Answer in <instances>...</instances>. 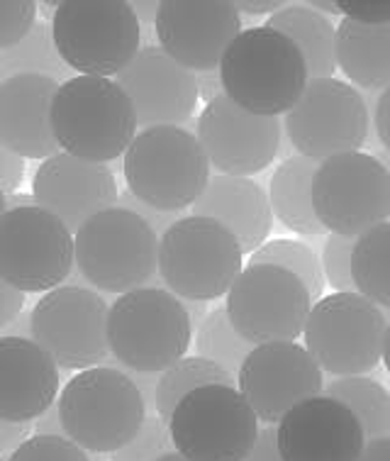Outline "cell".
<instances>
[{"label": "cell", "mask_w": 390, "mask_h": 461, "mask_svg": "<svg viewBox=\"0 0 390 461\" xmlns=\"http://www.w3.org/2000/svg\"><path fill=\"white\" fill-rule=\"evenodd\" d=\"M110 305L91 288L59 285L32 308V339L59 369L86 371L108 361Z\"/></svg>", "instance_id": "15"}, {"label": "cell", "mask_w": 390, "mask_h": 461, "mask_svg": "<svg viewBox=\"0 0 390 461\" xmlns=\"http://www.w3.org/2000/svg\"><path fill=\"white\" fill-rule=\"evenodd\" d=\"M313 295L291 271L268 264H249L227 294V315L234 330L254 347L295 342L305 332Z\"/></svg>", "instance_id": "13"}, {"label": "cell", "mask_w": 390, "mask_h": 461, "mask_svg": "<svg viewBox=\"0 0 390 461\" xmlns=\"http://www.w3.org/2000/svg\"><path fill=\"white\" fill-rule=\"evenodd\" d=\"M23 311H25V294L13 288L5 278H0V330L13 322Z\"/></svg>", "instance_id": "41"}, {"label": "cell", "mask_w": 390, "mask_h": 461, "mask_svg": "<svg viewBox=\"0 0 390 461\" xmlns=\"http://www.w3.org/2000/svg\"><path fill=\"white\" fill-rule=\"evenodd\" d=\"M0 337H17V339H32V311H23L13 322L0 330Z\"/></svg>", "instance_id": "48"}, {"label": "cell", "mask_w": 390, "mask_h": 461, "mask_svg": "<svg viewBox=\"0 0 390 461\" xmlns=\"http://www.w3.org/2000/svg\"><path fill=\"white\" fill-rule=\"evenodd\" d=\"M59 81L50 76L20 74L0 84V144L23 159H50L59 154L51 132V103Z\"/></svg>", "instance_id": "23"}, {"label": "cell", "mask_w": 390, "mask_h": 461, "mask_svg": "<svg viewBox=\"0 0 390 461\" xmlns=\"http://www.w3.org/2000/svg\"><path fill=\"white\" fill-rule=\"evenodd\" d=\"M315 159H307L303 154H291L276 167L271 185H268V201L274 218H278L283 227L291 232L305 237H317L327 232L317 220L313 205V181L317 174Z\"/></svg>", "instance_id": "26"}, {"label": "cell", "mask_w": 390, "mask_h": 461, "mask_svg": "<svg viewBox=\"0 0 390 461\" xmlns=\"http://www.w3.org/2000/svg\"><path fill=\"white\" fill-rule=\"evenodd\" d=\"M383 364L390 374V320H388V330H385V342H383Z\"/></svg>", "instance_id": "54"}, {"label": "cell", "mask_w": 390, "mask_h": 461, "mask_svg": "<svg viewBox=\"0 0 390 461\" xmlns=\"http://www.w3.org/2000/svg\"><path fill=\"white\" fill-rule=\"evenodd\" d=\"M32 195L40 208L57 215L74 235L84 222L115 208L120 201L117 181L105 164L78 159L67 151L40 164L32 178Z\"/></svg>", "instance_id": "21"}, {"label": "cell", "mask_w": 390, "mask_h": 461, "mask_svg": "<svg viewBox=\"0 0 390 461\" xmlns=\"http://www.w3.org/2000/svg\"><path fill=\"white\" fill-rule=\"evenodd\" d=\"M234 386L237 378L224 371L222 366H217L210 359L203 357H183L181 361H176L174 366H168L167 371L159 374L157 393H154V412L168 425V420L174 415L176 405L193 391H198L203 386Z\"/></svg>", "instance_id": "29"}, {"label": "cell", "mask_w": 390, "mask_h": 461, "mask_svg": "<svg viewBox=\"0 0 390 461\" xmlns=\"http://www.w3.org/2000/svg\"><path fill=\"white\" fill-rule=\"evenodd\" d=\"M0 461H3V456H0Z\"/></svg>", "instance_id": "58"}, {"label": "cell", "mask_w": 390, "mask_h": 461, "mask_svg": "<svg viewBox=\"0 0 390 461\" xmlns=\"http://www.w3.org/2000/svg\"><path fill=\"white\" fill-rule=\"evenodd\" d=\"M388 318L361 294L322 295L305 322V349L330 376H366L383 361Z\"/></svg>", "instance_id": "9"}, {"label": "cell", "mask_w": 390, "mask_h": 461, "mask_svg": "<svg viewBox=\"0 0 390 461\" xmlns=\"http://www.w3.org/2000/svg\"><path fill=\"white\" fill-rule=\"evenodd\" d=\"M5 205H8V210H17V208H30V205H37V201H34V195L10 194L5 195Z\"/></svg>", "instance_id": "53"}, {"label": "cell", "mask_w": 390, "mask_h": 461, "mask_svg": "<svg viewBox=\"0 0 390 461\" xmlns=\"http://www.w3.org/2000/svg\"><path fill=\"white\" fill-rule=\"evenodd\" d=\"M324 395L337 398L354 412L364 428L366 442L390 437V393L376 378L340 376L324 386Z\"/></svg>", "instance_id": "28"}, {"label": "cell", "mask_w": 390, "mask_h": 461, "mask_svg": "<svg viewBox=\"0 0 390 461\" xmlns=\"http://www.w3.org/2000/svg\"><path fill=\"white\" fill-rule=\"evenodd\" d=\"M34 0H0V51L10 50L25 40L37 25Z\"/></svg>", "instance_id": "37"}, {"label": "cell", "mask_w": 390, "mask_h": 461, "mask_svg": "<svg viewBox=\"0 0 390 461\" xmlns=\"http://www.w3.org/2000/svg\"><path fill=\"white\" fill-rule=\"evenodd\" d=\"M244 461H283L276 447V425H266L258 432V439L251 454Z\"/></svg>", "instance_id": "44"}, {"label": "cell", "mask_w": 390, "mask_h": 461, "mask_svg": "<svg viewBox=\"0 0 390 461\" xmlns=\"http://www.w3.org/2000/svg\"><path fill=\"white\" fill-rule=\"evenodd\" d=\"M249 264H268V267L291 271L293 276H298L305 284L313 301L317 303L322 298L324 284H327L322 274V261L317 259V254L307 244L295 242V240H271L251 254Z\"/></svg>", "instance_id": "33"}, {"label": "cell", "mask_w": 390, "mask_h": 461, "mask_svg": "<svg viewBox=\"0 0 390 461\" xmlns=\"http://www.w3.org/2000/svg\"><path fill=\"white\" fill-rule=\"evenodd\" d=\"M59 364L34 339L0 337V420L34 425L59 401Z\"/></svg>", "instance_id": "22"}, {"label": "cell", "mask_w": 390, "mask_h": 461, "mask_svg": "<svg viewBox=\"0 0 390 461\" xmlns=\"http://www.w3.org/2000/svg\"><path fill=\"white\" fill-rule=\"evenodd\" d=\"M171 452H176V449L168 425L159 418L157 412H150L137 437L130 445L110 454V461H157Z\"/></svg>", "instance_id": "34"}, {"label": "cell", "mask_w": 390, "mask_h": 461, "mask_svg": "<svg viewBox=\"0 0 390 461\" xmlns=\"http://www.w3.org/2000/svg\"><path fill=\"white\" fill-rule=\"evenodd\" d=\"M240 15H276L283 8L281 0H237Z\"/></svg>", "instance_id": "47"}, {"label": "cell", "mask_w": 390, "mask_h": 461, "mask_svg": "<svg viewBox=\"0 0 390 461\" xmlns=\"http://www.w3.org/2000/svg\"><path fill=\"white\" fill-rule=\"evenodd\" d=\"M313 205L327 232L361 237L390 218V171L366 151H349L317 167Z\"/></svg>", "instance_id": "12"}, {"label": "cell", "mask_w": 390, "mask_h": 461, "mask_svg": "<svg viewBox=\"0 0 390 461\" xmlns=\"http://www.w3.org/2000/svg\"><path fill=\"white\" fill-rule=\"evenodd\" d=\"M337 67L354 88L385 91L390 86V23L364 25L341 17L337 27Z\"/></svg>", "instance_id": "25"}, {"label": "cell", "mask_w": 390, "mask_h": 461, "mask_svg": "<svg viewBox=\"0 0 390 461\" xmlns=\"http://www.w3.org/2000/svg\"><path fill=\"white\" fill-rule=\"evenodd\" d=\"M224 95L261 118L288 115L310 84L307 64L295 44L271 27H249L220 61Z\"/></svg>", "instance_id": "1"}, {"label": "cell", "mask_w": 390, "mask_h": 461, "mask_svg": "<svg viewBox=\"0 0 390 461\" xmlns=\"http://www.w3.org/2000/svg\"><path fill=\"white\" fill-rule=\"evenodd\" d=\"M5 212H8V205H5V194L0 191V218H3Z\"/></svg>", "instance_id": "56"}, {"label": "cell", "mask_w": 390, "mask_h": 461, "mask_svg": "<svg viewBox=\"0 0 390 461\" xmlns=\"http://www.w3.org/2000/svg\"><path fill=\"white\" fill-rule=\"evenodd\" d=\"M341 15L364 25H388L390 0H340Z\"/></svg>", "instance_id": "38"}, {"label": "cell", "mask_w": 390, "mask_h": 461, "mask_svg": "<svg viewBox=\"0 0 390 461\" xmlns=\"http://www.w3.org/2000/svg\"><path fill=\"white\" fill-rule=\"evenodd\" d=\"M322 374L305 347L295 342H268L251 349L241 364L237 384L258 422L278 425L295 405L324 393Z\"/></svg>", "instance_id": "16"}, {"label": "cell", "mask_w": 390, "mask_h": 461, "mask_svg": "<svg viewBox=\"0 0 390 461\" xmlns=\"http://www.w3.org/2000/svg\"><path fill=\"white\" fill-rule=\"evenodd\" d=\"M358 461H390V437H381L374 442H366Z\"/></svg>", "instance_id": "49"}, {"label": "cell", "mask_w": 390, "mask_h": 461, "mask_svg": "<svg viewBox=\"0 0 390 461\" xmlns=\"http://www.w3.org/2000/svg\"><path fill=\"white\" fill-rule=\"evenodd\" d=\"M198 76V93L200 98L208 103H213L215 98L224 95V86H222V74L220 68H213V71H205V74H195Z\"/></svg>", "instance_id": "45"}, {"label": "cell", "mask_w": 390, "mask_h": 461, "mask_svg": "<svg viewBox=\"0 0 390 461\" xmlns=\"http://www.w3.org/2000/svg\"><path fill=\"white\" fill-rule=\"evenodd\" d=\"M117 205H120V208L132 210V212H137L140 218L147 220V222L151 225V230H154L157 235H164L168 227L174 225V222H178L181 218H186L183 212H164V210L151 208V205H147V203H141L140 198H134L130 191H122V194H120V201H117Z\"/></svg>", "instance_id": "39"}, {"label": "cell", "mask_w": 390, "mask_h": 461, "mask_svg": "<svg viewBox=\"0 0 390 461\" xmlns=\"http://www.w3.org/2000/svg\"><path fill=\"white\" fill-rule=\"evenodd\" d=\"M25 176V159L0 144V191L10 195Z\"/></svg>", "instance_id": "40"}, {"label": "cell", "mask_w": 390, "mask_h": 461, "mask_svg": "<svg viewBox=\"0 0 390 461\" xmlns=\"http://www.w3.org/2000/svg\"><path fill=\"white\" fill-rule=\"evenodd\" d=\"M50 25L59 57L78 76H117L141 50V23L127 0H61Z\"/></svg>", "instance_id": "6"}, {"label": "cell", "mask_w": 390, "mask_h": 461, "mask_svg": "<svg viewBox=\"0 0 390 461\" xmlns=\"http://www.w3.org/2000/svg\"><path fill=\"white\" fill-rule=\"evenodd\" d=\"M34 435L67 437V432H64V425H61V415H59L57 405H51L50 411L44 412L42 418L34 422Z\"/></svg>", "instance_id": "46"}, {"label": "cell", "mask_w": 390, "mask_h": 461, "mask_svg": "<svg viewBox=\"0 0 390 461\" xmlns=\"http://www.w3.org/2000/svg\"><path fill=\"white\" fill-rule=\"evenodd\" d=\"M0 84H3V74H0Z\"/></svg>", "instance_id": "57"}, {"label": "cell", "mask_w": 390, "mask_h": 461, "mask_svg": "<svg viewBox=\"0 0 390 461\" xmlns=\"http://www.w3.org/2000/svg\"><path fill=\"white\" fill-rule=\"evenodd\" d=\"M354 237H341V235H327L322 249V274L324 281L332 285L334 294H354L357 284L351 276V254H354Z\"/></svg>", "instance_id": "35"}, {"label": "cell", "mask_w": 390, "mask_h": 461, "mask_svg": "<svg viewBox=\"0 0 390 461\" xmlns=\"http://www.w3.org/2000/svg\"><path fill=\"white\" fill-rule=\"evenodd\" d=\"M191 339V315L167 288L144 285L117 295L110 305V357L127 369L161 374L186 357Z\"/></svg>", "instance_id": "4"}, {"label": "cell", "mask_w": 390, "mask_h": 461, "mask_svg": "<svg viewBox=\"0 0 390 461\" xmlns=\"http://www.w3.org/2000/svg\"><path fill=\"white\" fill-rule=\"evenodd\" d=\"M0 74H3V78L20 74L50 76L59 84L74 78V76H68L71 68L59 57L57 44L51 37V25H47V23H37L23 42L0 51Z\"/></svg>", "instance_id": "31"}, {"label": "cell", "mask_w": 390, "mask_h": 461, "mask_svg": "<svg viewBox=\"0 0 390 461\" xmlns=\"http://www.w3.org/2000/svg\"><path fill=\"white\" fill-rule=\"evenodd\" d=\"M374 125L376 134H378V140H381L383 144V149L390 151V86L385 91H381V95L376 98Z\"/></svg>", "instance_id": "43"}, {"label": "cell", "mask_w": 390, "mask_h": 461, "mask_svg": "<svg viewBox=\"0 0 390 461\" xmlns=\"http://www.w3.org/2000/svg\"><path fill=\"white\" fill-rule=\"evenodd\" d=\"M57 408L68 439L91 454L130 445L150 415L140 388L117 366L78 371L61 388Z\"/></svg>", "instance_id": "3"}, {"label": "cell", "mask_w": 390, "mask_h": 461, "mask_svg": "<svg viewBox=\"0 0 390 461\" xmlns=\"http://www.w3.org/2000/svg\"><path fill=\"white\" fill-rule=\"evenodd\" d=\"M266 27L286 34L303 54L310 78H332L337 71V27L307 5H283Z\"/></svg>", "instance_id": "27"}, {"label": "cell", "mask_w": 390, "mask_h": 461, "mask_svg": "<svg viewBox=\"0 0 390 461\" xmlns=\"http://www.w3.org/2000/svg\"><path fill=\"white\" fill-rule=\"evenodd\" d=\"M137 113L127 93L100 76H74L51 103V132L59 149L78 159L108 164L125 157L137 137Z\"/></svg>", "instance_id": "2"}, {"label": "cell", "mask_w": 390, "mask_h": 461, "mask_svg": "<svg viewBox=\"0 0 390 461\" xmlns=\"http://www.w3.org/2000/svg\"><path fill=\"white\" fill-rule=\"evenodd\" d=\"M307 8L317 10L320 15H341V8L340 3H324V0H310V3H305Z\"/></svg>", "instance_id": "52"}, {"label": "cell", "mask_w": 390, "mask_h": 461, "mask_svg": "<svg viewBox=\"0 0 390 461\" xmlns=\"http://www.w3.org/2000/svg\"><path fill=\"white\" fill-rule=\"evenodd\" d=\"M127 191L164 212L193 208L210 184V161L186 127L141 130L122 159Z\"/></svg>", "instance_id": "5"}, {"label": "cell", "mask_w": 390, "mask_h": 461, "mask_svg": "<svg viewBox=\"0 0 390 461\" xmlns=\"http://www.w3.org/2000/svg\"><path fill=\"white\" fill-rule=\"evenodd\" d=\"M8 461H91V454L68 437L32 435L10 454Z\"/></svg>", "instance_id": "36"}, {"label": "cell", "mask_w": 390, "mask_h": 461, "mask_svg": "<svg viewBox=\"0 0 390 461\" xmlns=\"http://www.w3.org/2000/svg\"><path fill=\"white\" fill-rule=\"evenodd\" d=\"M183 308H186V311H188V315H191L193 325H200L203 320L208 318V312H210L208 303L205 301H183Z\"/></svg>", "instance_id": "51"}, {"label": "cell", "mask_w": 390, "mask_h": 461, "mask_svg": "<svg viewBox=\"0 0 390 461\" xmlns=\"http://www.w3.org/2000/svg\"><path fill=\"white\" fill-rule=\"evenodd\" d=\"M195 352L203 359H210L224 371H230L234 378L240 376L244 359L249 357L254 344L234 330L232 320L227 315V308H213L208 318L195 328Z\"/></svg>", "instance_id": "32"}, {"label": "cell", "mask_w": 390, "mask_h": 461, "mask_svg": "<svg viewBox=\"0 0 390 461\" xmlns=\"http://www.w3.org/2000/svg\"><path fill=\"white\" fill-rule=\"evenodd\" d=\"M388 393H390V388H388Z\"/></svg>", "instance_id": "59"}, {"label": "cell", "mask_w": 390, "mask_h": 461, "mask_svg": "<svg viewBox=\"0 0 390 461\" xmlns=\"http://www.w3.org/2000/svg\"><path fill=\"white\" fill-rule=\"evenodd\" d=\"M115 84L132 101L141 130L181 127L198 105V76L181 67L161 47H141Z\"/></svg>", "instance_id": "20"}, {"label": "cell", "mask_w": 390, "mask_h": 461, "mask_svg": "<svg viewBox=\"0 0 390 461\" xmlns=\"http://www.w3.org/2000/svg\"><path fill=\"white\" fill-rule=\"evenodd\" d=\"M276 447L283 461H358L366 435L344 402L320 393L286 412L276 425Z\"/></svg>", "instance_id": "19"}, {"label": "cell", "mask_w": 390, "mask_h": 461, "mask_svg": "<svg viewBox=\"0 0 390 461\" xmlns=\"http://www.w3.org/2000/svg\"><path fill=\"white\" fill-rule=\"evenodd\" d=\"M159 240L147 220L115 205L74 235L76 268L105 294H130L144 288L159 271Z\"/></svg>", "instance_id": "7"}, {"label": "cell", "mask_w": 390, "mask_h": 461, "mask_svg": "<svg viewBox=\"0 0 390 461\" xmlns=\"http://www.w3.org/2000/svg\"><path fill=\"white\" fill-rule=\"evenodd\" d=\"M351 276L357 294L378 308H390V222L357 237L351 254Z\"/></svg>", "instance_id": "30"}, {"label": "cell", "mask_w": 390, "mask_h": 461, "mask_svg": "<svg viewBox=\"0 0 390 461\" xmlns=\"http://www.w3.org/2000/svg\"><path fill=\"white\" fill-rule=\"evenodd\" d=\"M76 267L74 232L40 205L0 218V278L23 294H50Z\"/></svg>", "instance_id": "11"}, {"label": "cell", "mask_w": 390, "mask_h": 461, "mask_svg": "<svg viewBox=\"0 0 390 461\" xmlns=\"http://www.w3.org/2000/svg\"><path fill=\"white\" fill-rule=\"evenodd\" d=\"M241 247L224 225L186 215L159 240V274L183 301H215L241 274Z\"/></svg>", "instance_id": "8"}, {"label": "cell", "mask_w": 390, "mask_h": 461, "mask_svg": "<svg viewBox=\"0 0 390 461\" xmlns=\"http://www.w3.org/2000/svg\"><path fill=\"white\" fill-rule=\"evenodd\" d=\"M174 449L188 461H244L258 439V418L237 386H203L168 420Z\"/></svg>", "instance_id": "10"}, {"label": "cell", "mask_w": 390, "mask_h": 461, "mask_svg": "<svg viewBox=\"0 0 390 461\" xmlns=\"http://www.w3.org/2000/svg\"><path fill=\"white\" fill-rule=\"evenodd\" d=\"M157 461H188V459H186V456H181L178 452H171V454H167V456H161V459H157Z\"/></svg>", "instance_id": "55"}, {"label": "cell", "mask_w": 390, "mask_h": 461, "mask_svg": "<svg viewBox=\"0 0 390 461\" xmlns=\"http://www.w3.org/2000/svg\"><path fill=\"white\" fill-rule=\"evenodd\" d=\"M295 154L317 164L361 151L368 140L366 98L340 78H310L305 93L283 120Z\"/></svg>", "instance_id": "14"}, {"label": "cell", "mask_w": 390, "mask_h": 461, "mask_svg": "<svg viewBox=\"0 0 390 461\" xmlns=\"http://www.w3.org/2000/svg\"><path fill=\"white\" fill-rule=\"evenodd\" d=\"M195 137L217 174L249 178L261 174L278 157L283 122L278 118L251 115L227 95H220L200 113Z\"/></svg>", "instance_id": "17"}, {"label": "cell", "mask_w": 390, "mask_h": 461, "mask_svg": "<svg viewBox=\"0 0 390 461\" xmlns=\"http://www.w3.org/2000/svg\"><path fill=\"white\" fill-rule=\"evenodd\" d=\"M154 32L171 59L205 74L241 34V15L232 0H161Z\"/></svg>", "instance_id": "18"}, {"label": "cell", "mask_w": 390, "mask_h": 461, "mask_svg": "<svg viewBox=\"0 0 390 461\" xmlns=\"http://www.w3.org/2000/svg\"><path fill=\"white\" fill-rule=\"evenodd\" d=\"M191 215L210 218L224 225L241 247V254H254L264 247L274 230V210L264 188L241 176H210L205 194L193 205Z\"/></svg>", "instance_id": "24"}, {"label": "cell", "mask_w": 390, "mask_h": 461, "mask_svg": "<svg viewBox=\"0 0 390 461\" xmlns=\"http://www.w3.org/2000/svg\"><path fill=\"white\" fill-rule=\"evenodd\" d=\"M134 15L141 25H154L159 15V3H132Z\"/></svg>", "instance_id": "50"}, {"label": "cell", "mask_w": 390, "mask_h": 461, "mask_svg": "<svg viewBox=\"0 0 390 461\" xmlns=\"http://www.w3.org/2000/svg\"><path fill=\"white\" fill-rule=\"evenodd\" d=\"M32 429L34 425H13V422H3L0 420V456L8 459L17 447L32 437Z\"/></svg>", "instance_id": "42"}]
</instances>
